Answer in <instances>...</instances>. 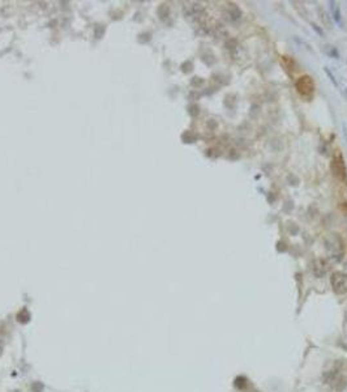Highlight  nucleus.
<instances>
[{"label": "nucleus", "instance_id": "obj_7", "mask_svg": "<svg viewBox=\"0 0 347 392\" xmlns=\"http://www.w3.org/2000/svg\"><path fill=\"white\" fill-rule=\"evenodd\" d=\"M324 71H325V74H328V75H329V77H330V80H332V83H333V84H334V85H335V86H338V83H337V80H335V79H334V76H333V74H332V72H330V70H329V68H328V67H325V68H324Z\"/></svg>", "mask_w": 347, "mask_h": 392}, {"label": "nucleus", "instance_id": "obj_3", "mask_svg": "<svg viewBox=\"0 0 347 392\" xmlns=\"http://www.w3.org/2000/svg\"><path fill=\"white\" fill-rule=\"evenodd\" d=\"M326 250L335 262H341L343 256V243L338 237H332L326 241Z\"/></svg>", "mask_w": 347, "mask_h": 392}, {"label": "nucleus", "instance_id": "obj_6", "mask_svg": "<svg viewBox=\"0 0 347 392\" xmlns=\"http://www.w3.org/2000/svg\"><path fill=\"white\" fill-rule=\"evenodd\" d=\"M330 10H332L333 17H334L335 21L338 24H341V10H339V7L335 6L334 2H330Z\"/></svg>", "mask_w": 347, "mask_h": 392}, {"label": "nucleus", "instance_id": "obj_1", "mask_svg": "<svg viewBox=\"0 0 347 392\" xmlns=\"http://www.w3.org/2000/svg\"><path fill=\"white\" fill-rule=\"evenodd\" d=\"M296 90L304 98H310L315 93V83L310 76H300L296 80Z\"/></svg>", "mask_w": 347, "mask_h": 392}, {"label": "nucleus", "instance_id": "obj_4", "mask_svg": "<svg viewBox=\"0 0 347 392\" xmlns=\"http://www.w3.org/2000/svg\"><path fill=\"white\" fill-rule=\"evenodd\" d=\"M330 284L335 294L347 293V275L343 272H334L330 277Z\"/></svg>", "mask_w": 347, "mask_h": 392}, {"label": "nucleus", "instance_id": "obj_2", "mask_svg": "<svg viewBox=\"0 0 347 392\" xmlns=\"http://www.w3.org/2000/svg\"><path fill=\"white\" fill-rule=\"evenodd\" d=\"M330 170H332L333 175L337 178L338 181L341 182H347V169L346 164H344V159L341 154L335 156L332 159V164H330Z\"/></svg>", "mask_w": 347, "mask_h": 392}, {"label": "nucleus", "instance_id": "obj_5", "mask_svg": "<svg viewBox=\"0 0 347 392\" xmlns=\"http://www.w3.org/2000/svg\"><path fill=\"white\" fill-rule=\"evenodd\" d=\"M312 270H314V273L317 277H323V276H325V273L328 272V266H326V263L324 260L317 259V260L314 262Z\"/></svg>", "mask_w": 347, "mask_h": 392}, {"label": "nucleus", "instance_id": "obj_8", "mask_svg": "<svg viewBox=\"0 0 347 392\" xmlns=\"http://www.w3.org/2000/svg\"><path fill=\"white\" fill-rule=\"evenodd\" d=\"M246 392H260V391H257V389H255V388H250L248 391H246Z\"/></svg>", "mask_w": 347, "mask_h": 392}]
</instances>
